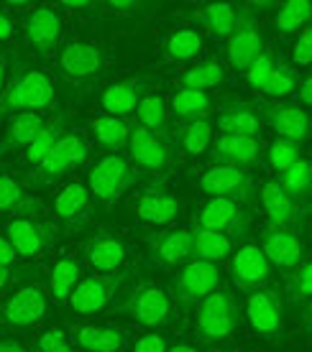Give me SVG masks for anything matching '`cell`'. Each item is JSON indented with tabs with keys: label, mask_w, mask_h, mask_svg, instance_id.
Segmentation results:
<instances>
[{
	"label": "cell",
	"mask_w": 312,
	"mask_h": 352,
	"mask_svg": "<svg viewBox=\"0 0 312 352\" xmlns=\"http://www.w3.org/2000/svg\"><path fill=\"white\" fill-rule=\"evenodd\" d=\"M179 146L187 156H200L213 146V123L207 120H192V123H182L177 133Z\"/></svg>",
	"instance_id": "cell-39"
},
{
	"label": "cell",
	"mask_w": 312,
	"mask_h": 352,
	"mask_svg": "<svg viewBox=\"0 0 312 352\" xmlns=\"http://www.w3.org/2000/svg\"><path fill=\"white\" fill-rule=\"evenodd\" d=\"M312 21V3L310 0H292V3H284L279 6L277 13V31L282 36H289L304 28Z\"/></svg>",
	"instance_id": "cell-41"
},
{
	"label": "cell",
	"mask_w": 312,
	"mask_h": 352,
	"mask_svg": "<svg viewBox=\"0 0 312 352\" xmlns=\"http://www.w3.org/2000/svg\"><path fill=\"white\" fill-rule=\"evenodd\" d=\"M72 342L85 352H123L128 347V329L118 324H74Z\"/></svg>",
	"instance_id": "cell-22"
},
{
	"label": "cell",
	"mask_w": 312,
	"mask_h": 352,
	"mask_svg": "<svg viewBox=\"0 0 312 352\" xmlns=\"http://www.w3.org/2000/svg\"><path fill=\"white\" fill-rule=\"evenodd\" d=\"M146 250L159 265H182L192 261V230L167 228L146 235Z\"/></svg>",
	"instance_id": "cell-21"
},
{
	"label": "cell",
	"mask_w": 312,
	"mask_h": 352,
	"mask_svg": "<svg viewBox=\"0 0 312 352\" xmlns=\"http://www.w3.org/2000/svg\"><path fill=\"white\" fill-rule=\"evenodd\" d=\"M10 36H13V18L0 8V41H8Z\"/></svg>",
	"instance_id": "cell-53"
},
{
	"label": "cell",
	"mask_w": 312,
	"mask_h": 352,
	"mask_svg": "<svg viewBox=\"0 0 312 352\" xmlns=\"http://www.w3.org/2000/svg\"><path fill=\"white\" fill-rule=\"evenodd\" d=\"M82 256L87 261V265L98 273H121L125 258H128V245L123 238L103 232L90 238L82 245Z\"/></svg>",
	"instance_id": "cell-25"
},
{
	"label": "cell",
	"mask_w": 312,
	"mask_h": 352,
	"mask_svg": "<svg viewBox=\"0 0 312 352\" xmlns=\"http://www.w3.org/2000/svg\"><path fill=\"white\" fill-rule=\"evenodd\" d=\"M54 102V82L44 69L21 67L13 72L3 95H0V118L18 113H41Z\"/></svg>",
	"instance_id": "cell-1"
},
{
	"label": "cell",
	"mask_w": 312,
	"mask_h": 352,
	"mask_svg": "<svg viewBox=\"0 0 312 352\" xmlns=\"http://www.w3.org/2000/svg\"><path fill=\"white\" fill-rule=\"evenodd\" d=\"M300 102L312 110V74H307V77L300 82Z\"/></svg>",
	"instance_id": "cell-52"
},
{
	"label": "cell",
	"mask_w": 312,
	"mask_h": 352,
	"mask_svg": "<svg viewBox=\"0 0 312 352\" xmlns=\"http://www.w3.org/2000/svg\"><path fill=\"white\" fill-rule=\"evenodd\" d=\"M26 41L41 59H52L54 54H59V41H62L64 18L59 8L54 6H36L23 21Z\"/></svg>",
	"instance_id": "cell-15"
},
{
	"label": "cell",
	"mask_w": 312,
	"mask_h": 352,
	"mask_svg": "<svg viewBox=\"0 0 312 352\" xmlns=\"http://www.w3.org/2000/svg\"><path fill=\"white\" fill-rule=\"evenodd\" d=\"M231 281L241 291L267 289L271 281V263L261 253L259 245H241L231 256Z\"/></svg>",
	"instance_id": "cell-19"
},
{
	"label": "cell",
	"mask_w": 312,
	"mask_h": 352,
	"mask_svg": "<svg viewBox=\"0 0 312 352\" xmlns=\"http://www.w3.org/2000/svg\"><path fill=\"white\" fill-rule=\"evenodd\" d=\"M36 352H77V350H74L72 337L64 329L54 327V329H46V332H41V335L36 337Z\"/></svg>",
	"instance_id": "cell-48"
},
{
	"label": "cell",
	"mask_w": 312,
	"mask_h": 352,
	"mask_svg": "<svg viewBox=\"0 0 312 352\" xmlns=\"http://www.w3.org/2000/svg\"><path fill=\"white\" fill-rule=\"evenodd\" d=\"M131 210L138 220H143L146 225H171L179 217L182 204L174 194L167 189L164 184L149 186L141 194H136V199L131 202Z\"/></svg>",
	"instance_id": "cell-20"
},
{
	"label": "cell",
	"mask_w": 312,
	"mask_h": 352,
	"mask_svg": "<svg viewBox=\"0 0 312 352\" xmlns=\"http://www.w3.org/2000/svg\"><path fill=\"white\" fill-rule=\"evenodd\" d=\"M300 322H302V329L307 335H312V299L304 304V309L300 311Z\"/></svg>",
	"instance_id": "cell-56"
},
{
	"label": "cell",
	"mask_w": 312,
	"mask_h": 352,
	"mask_svg": "<svg viewBox=\"0 0 312 352\" xmlns=\"http://www.w3.org/2000/svg\"><path fill=\"white\" fill-rule=\"evenodd\" d=\"M128 161L134 164L136 171H143V174H167L177 164L174 143L171 138L154 135L146 128L136 125L131 128V138H128Z\"/></svg>",
	"instance_id": "cell-7"
},
{
	"label": "cell",
	"mask_w": 312,
	"mask_h": 352,
	"mask_svg": "<svg viewBox=\"0 0 312 352\" xmlns=\"http://www.w3.org/2000/svg\"><path fill=\"white\" fill-rule=\"evenodd\" d=\"M210 159L220 166H253L261 161V138H246V135H218L210 146Z\"/></svg>",
	"instance_id": "cell-24"
},
{
	"label": "cell",
	"mask_w": 312,
	"mask_h": 352,
	"mask_svg": "<svg viewBox=\"0 0 312 352\" xmlns=\"http://www.w3.org/2000/svg\"><path fill=\"white\" fill-rule=\"evenodd\" d=\"M18 281V273L10 268V265H0V291H6L10 283Z\"/></svg>",
	"instance_id": "cell-54"
},
{
	"label": "cell",
	"mask_w": 312,
	"mask_h": 352,
	"mask_svg": "<svg viewBox=\"0 0 312 352\" xmlns=\"http://www.w3.org/2000/svg\"><path fill=\"white\" fill-rule=\"evenodd\" d=\"M310 168H312V161H310Z\"/></svg>",
	"instance_id": "cell-61"
},
{
	"label": "cell",
	"mask_w": 312,
	"mask_h": 352,
	"mask_svg": "<svg viewBox=\"0 0 312 352\" xmlns=\"http://www.w3.org/2000/svg\"><path fill=\"white\" fill-rule=\"evenodd\" d=\"M297 89V72L292 64H284V62H279L277 64V69L271 72V77H269V82L264 85V95L271 97L274 102H277L279 97H287V95H292Z\"/></svg>",
	"instance_id": "cell-43"
},
{
	"label": "cell",
	"mask_w": 312,
	"mask_h": 352,
	"mask_svg": "<svg viewBox=\"0 0 312 352\" xmlns=\"http://www.w3.org/2000/svg\"><path fill=\"white\" fill-rule=\"evenodd\" d=\"M312 64V21L300 31V38L292 49V67H310Z\"/></svg>",
	"instance_id": "cell-49"
},
{
	"label": "cell",
	"mask_w": 312,
	"mask_h": 352,
	"mask_svg": "<svg viewBox=\"0 0 312 352\" xmlns=\"http://www.w3.org/2000/svg\"><path fill=\"white\" fill-rule=\"evenodd\" d=\"M282 189H284L295 202H307L312 197V168H310V161L307 159H300L297 164L282 171L277 179Z\"/></svg>",
	"instance_id": "cell-38"
},
{
	"label": "cell",
	"mask_w": 312,
	"mask_h": 352,
	"mask_svg": "<svg viewBox=\"0 0 312 352\" xmlns=\"http://www.w3.org/2000/svg\"><path fill=\"white\" fill-rule=\"evenodd\" d=\"M261 253L267 256L271 268H282V271H295L297 265L304 261V243L300 240L295 230L289 228H274L267 225L261 230Z\"/></svg>",
	"instance_id": "cell-18"
},
{
	"label": "cell",
	"mask_w": 312,
	"mask_h": 352,
	"mask_svg": "<svg viewBox=\"0 0 312 352\" xmlns=\"http://www.w3.org/2000/svg\"><path fill=\"white\" fill-rule=\"evenodd\" d=\"M243 322V311L238 304V296L231 289H215L210 296L197 304L195 314V335L202 342H225L231 340Z\"/></svg>",
	"instance_id": "cell-2"
},
{
	"label": "cell",
	"mask_w": 312,
	"mask_h": 352,
	"mask_svg": "<svg viewBox=\"0 0 312 352\" xmlns=\"http://www.w3.org/2000/svg\"><path fill=\"white\" fill-rule=\"evenodd\" d=\"M46 311H49V294H46V289L41 283H28V286L16 289L8 299L3 301L0 319L8 327L26 329V327H36L39 322H44Z\"/></svg>",
	"instance_id": "cell-11"
},
{
	"label": "cell",
	"mask_w": 312,
	"mask_h": 352,
	"mask_svg": "<svg viewBox=\"0 0 312 352\" xmlns=\"http://www.w3.org/2000/svg\"><path fill=\"white\" fill-rule=\"evenodd\" d=\"M302 159L300 156V143L295 141H287V138H277V141L269 146V164L274 171H287V168L297 164V161Z\"/></svg>",
	"instance_id": "cell-45"
},
{
	"label": "cell",
	"mask_w": 312,
	"mask_h": 352,
	"mask_svg": "<svg viewBox=\"0 0 312 352\" xmlns=\"http://www.w3.org/2000/svg\"><path fill=\"white\" fill-rule=\"evenodd\" d=\"M44 115L41 113H18L10 118L8 128L0 138V159L13 151H26L36 141V135L44 131Z\"/></svg>",
	"instance_id": "cell-28"
},
{
	"label": "cell",
	"mask_w": 312,
	"mask_h": 352,
	"mask_svg": "<svg viewBox=\"0 0 312 352\" xmlns=\"http://www.w3.org/2000/svg\"><path fill=\"white\" fill-rule=\"evenodd\" d=\"M223 276L220 268L207 261H187L177 268L169 281V296L179 307H197L200 301L210 296L215 289H220Z\"/></svg>",
	"instance_id": "cell-5"
},
{
	"label": "cell",
	"mask_w": 312,
	"mask_h": 352,
	"mask_svg": "<svg viewBox=\"0 0 312 352\" xmlns=\"http://www.w3.org/2000/svg\"><path fill=\"white\" fill-rule=\"evenodd\" d=\"M274 69H277V59H274V54L264 49V52L256 56V62L246 69V82H249L253 89H264V85L269 82V77H271Z\"/></svg>",
	"instance_id": "cell-47"
},
{
	"label": "cell",
	"mask_w": 312,
	"mask_h": 352,
	"mask_svg": "<svg viewBox=\"0 0 312 352\" xmlns=\"http://www.w3.org/2000/svg\"><path fill=\"white\" fill-rule=\"evenodd\" d=\"M16 258H18L16 248L10 245L8 238H3V235H0V265H13L16 263Z\"/></svg>",
	"instance_id": "cell-51"
},
{
	"label": "cell",
	"mask_w": 312,
	"mask_h": 352,
	"mask_svg": "<svg viewBox=\"0 0 312 352\" xmlns=\"http://www.w3.org/2000/svg\"><path fill=\"white\" fill-rule=\"evenodd\" d=\"M6 85H8V64H6V56L0 54V95H3Z\"/></svg>",
	"instance_id": "cell-58"
},
{
	"label": "cell",
	"mask_w": 312,
	"mask_h": 352,
	"mask_svg": "<svg viewBox=\"0 0 312 352\" xmlns=\"http://www.w3.org/2000/svg\"><path fill=\"white\" fill-rule=\"evenodd\" d=\"M105 67V52L95 41H70L56 54V69L67 82L95 80Z\"/></svg>",
	"instance_id": "cell-14"
},
{
	"label": "cell",
	"mask_w": 312,
	"mask_h": 352,
	"mask_svg": "<svg viewBox=\"0 0 312 352\" xmlns=\"http://www.w3.org/2000/svg\"><path fill=\"white\" fill-rule=\"evenodd\" d=\"M246 319L261 340L279 342L284 335V301H282V294L271 286L251 291L249 299H246Z\"/></svg>",
	"instance_id": "cell-9"
},
{
	"label": "cell",
	"mask_w": 312,
	"mask_h": 352,
	"mask_svg": "<svg viewBox=\"0 0 312 352\" xmlns=\"http://www.w3.org/2000/svg\"><path fill=\"white\" fill-rule=\"evenodd\" d=\"M200 189L207 194V197H215V199H233V202L246 204L256 192V179L246 171V168L238 166H220V164H213L210 168H205L200 179H197Z\"/></svg>",
	"instance_id": "cell-10"
},
{
	"label": "cell",
	"mask_w": 312,
	"mask_h": 352,
	"mask_svg": "<svg viewBox=\"0 0 312 352\" xmlns=\"http://www.w3.org/2000/svg\"><path fill=\"white\" fill-rule=\"evenodd\" d=\"M121 311L136 319L143 327H164L174 317V301L167 291L156 283H138L125 301L121 304Z\"/></svg>",
	"instance_id": "cell-8"
},
{
	"label": "cell",
	"mask_w": 312,
	"mask_h": 352,
	"mask_svg": "<svg viewBox=\"0 0 312 352\" xmlns=\"http://www.w3.org/2000/svg\"><path fill=\"white\" fill-rule=\"evenodd\" d=\"M62 8H74V10H80V8H90V3H85V0H77V3H62Z\"/></svg>",
	"instance_id": "cell-59"
},
{
	"label": "cell",
	"mask_w": 312,
	"mask_h": 352,
	"mask_svg": "<svg viewBox=\"0 0 312 352\" xmlns=\"http://www.w3.org/2000/svg\"><path fill=\"white\" fill-rule=\"evenodd\" d=\"M136 115H138V125L146 128L154 135H164V138H171L169 135V105H167V97L159 95V92H152L146 95L136 107Z\"/></svg>",
	"instance_id": "cell-34"
},
{
	"label": "cell",
	"mask_w": 312,
	"mask_h": 352,
	"mask_svg": "<svg viewBox=\"0 0 312 352\" xmlns=\"http://www.w3.org/2000/svg\"><path fill=\"white\" fill-rule=\"evenodd\" d=\"M125 283V273H92L80 278L70 294V309L77 317H95L105 311Z\"/></svg>",
	"instance_id": "cell-6"
},
{
	"label": "cell",
	"mask_w": 312,
	"mask_h": 352,
	"mask_svg": "<svg viewBox=\"0 0 312 352\" xmlns=\"http://www.w3.org/2000/svg\"><path fill=\"white\" fill-rule=\"evenodd\" d=\"M154 92V80L149 74H136V77H125V80L113 82L110 87L103 89L100 95V107L105 110V115L113 118H128L136 113V107L146 95Z\"/></svg>",
	"instance_id": "cell-17"
},
{
	"label": "cell",
	"mask_w": 312,
	"mask_h": 352,
	"mask_svg": "<svg viewBox=\"0 0 312 352\" xmlns=\"http://www.w3.org/2000/svg\"><path fill=\"white\" fill-rule=\"evenodd\" d=\"M136 184H138V171L123 153H105L87 171L90 197L100 204H113Z\"/></svg>",
	"instance_id": "cell-3"
},
{
	"label": "cell",
	"mask_w": 312,
	"mask_h": 352,
	"mask_svg": "<svg viewBox=\"0 0 312 352\" xmlns=\"http://www.w3.org/2000/svg\"><path fill=\"white\" fill-rule=\"evenodd\" d=\"M134 352H169V344H167V340L161 335H156V332H146V335H141L136 340Z\"/></svg>",
	"instance_id": "cell-50"
},
{
	"label": "cell",
	"mask_w": 312,
	"mask_h": 352,
	"mask_svg": "<svg viewBox=\"0 0 312 352\" xmlns=\"http://www.w3.org/2000/svg\"><path fill=\"white\" fill-rule=\"evenodd\" d=\"M202 52V34L195 26H179L164 38L167 62H189Z\"/></svg>",
	"instance_id": "cell-35"
},
{
	"label": "cell",
	"mask_w": 312,
	"mask_h": 352,
	"mask_svg": "<svg viewBox=\"0 0 312 352\" xmlns=\"http://www.w3.org/2000/svg\"><path fill=\"white\" fill-rule=\"evenodd\" d=\"M169 113L174 115V120H182V123L207 120L213 113V100L207 97V92L179 87L169 100Z\"/></svg>",
	"instance_id": "cell-31"
},
{
	"label": "cell",
	"mask_w": 312,
	"mask_h": 352,
	"mask_svg": "<svg viewBox=\"0 0 312 352\" xmlns=\"http://www.w3.org/2000/svg\"><path fill=\"white\" fill-rule=\"evenodd\" d=\"M284 296L289 307H300V304H307L312 299V258L302 261L295 271L287 273Z\"/></svg>",
	"instance_id": "cell-40"
},
{
	"label": "cell",
	"mask_w": 312,
	"mask_h": 352,
	"mask_svg": "<svg viewBox=\"0 0 312 352\" xmlns=\"http://www.w3.org/2000/svg\"><path fill=\"white\" fill-rule=\"evenodd\" d=\"M67 168H70L67 166V161H64L56 151H52L41 164H36V171H34V176H31V182L36 179L39 184L52 186V184H56L64 174H67Z\"/></svg>",
	"instance_id": "cell-46"
},
{
	"label": "cell",
	"mask_w": 312,
	"mask_h": 352,
	"mask_svg": "<svg viewBox=\"0 0 312 352\" xmlns=\"http://www.w3.org/2000/svg\"><path fill=\"white\" fill-rule=\"evenodd\" d=\"M6 238L16 248L18 258H39L56 245L59 228L39 217H16L6 225Z\"/></svg>",
	"instance_id": "cell-13"
},
{
	"label": "cell",
	"mask_w": 312,
	"mask_h": 352,
	"mask_svg": "<svg viewBox=\"0 0 312 352\" xmlns=\"http://www.w3.org/2000/svg\"><path fill=\"white\" fill-rule=\"evenodd\" d=\"M218 352H249V350H218Z\"/></svg>",
	"instance_id": "cell-60"
},
{
	"label": "cell",
	"mask_w": 312,
	"mask_h": 352,
	"mask_svg": "<svg viewBox=\"0 0 312 352\" xmlns=\"http://www.w3.org/2000/svg\"><path fill=\"white\" fill-rule=\"evenodd\" d=\"M233 253V240L220 232H207V230H192V258L207 261V263H223Z\"/></svg>",
	"instance_id": "cell-36"
},
{
	"label": "cell",
	"mask_w": 312,
	"mask_h": 352,
	"mask_svg": "<svg viewBox=\"0 0 312 352\" xmlns=\"http://www.w3.org/2000/svg\"><path fill=\"white\" fill-rule=\"evenodd\" d=\"M54 151L67 161V166H82L90 156V143L85 141L82 133L67 131L62 138H59V143L54 146Z\"/></svg>",
	"instance_id": "cell-44"
},
{
	"label": "cell",
	"mask_w": 312,
	"mask_h": 352,
	"mask_svg": "<svg viewBox=\"0 0 312 352\" xmlns=\"http://www.w3.org/2000/svg\"><path fill=\"white\" fill-rule=\"evenodd\" d=\"M225 77H228V72H225V64L220 62V59H205V62L189 67L187 72H182L177 77V82H179V87L205 92V89H210V87L223 85Z\"/></svg>",
	"instance_id": "cell-37"
},
{
	"label": "cell",
	"mask_w": 312,
	"mask_h": 352,
	"mask_svg": "<svg viewBox=\"0 0 312 352\" xmlns=\"http://www.w3.org/2000/svg\"><path fill=\"white\" fill-rule=\"evenodd\" d=\"M90 210H92V197L87 186L80 182L67 184L54 199V214L67 230L85 228L90 222Z\"/></svg>",
	"instance_id": "cell-26"
},
{
	"label": "cell",
	"mask_w": 312,
	"mask_h": 352,
	"mask_svg": "<svg viewBox=\"0 0 312 352\" xmlns=\"http://www.w3.org/2000/svg\"><path fill=\"white\" fill-rule=\"evenodd\" d=\"M251 212L246 204L233 202V199H215L207 197L192 214L195 230H207V232H220L225 238H246L251 230Z\"/></svg>",
	"instance_id": "cell-4"
},
{
	"label": "cell",
	"mask_w": 312,
	"mask_h": 352,
	"mask_svg": "<svg viewBox=\"0 0 312 352\" xmlns=\"http://www.w3.org/2000/svg\"><path fill=\"white\" fill-rule=\"evenodd\" d=\"M218 131L223 135H246V138H259L261 118L256 107L249 102H228L223 113L218 115Z\"/></svg>",
	"instance_id": "cell-29"
},
{
	"label": "cell",
	"mask_w": 312,
	"mask_h": 352,
	"mask_svg": "<svg viewBox=\"0 0 312 352\" xmlns=\"http://www.w3.org/2000/svg\"><path fill=\"white\" fill-rule=\"evenodd\" d=\"M0 214H8L10 220L39 217V214H44V202H41V197L28 192L23 184H18L13 176L0 174Z\"/></svg>",
	"instance_id": "cell-27"
},
{
	"label": "cell",
	"mask_w": 312,
	"mask_h": 352,
	"mask_svg": "<svg viewBox=\"0 0 312 352\" xmlns=\"http://www.w3.org/2000/svg\"><path fill=\"white\" fill-rule=\"evenodd\" d=\"M0 352H28V350H26V344L21 342V340L6 337V340H0Z\"/></svg>",
	"instance_id": "cell-55"
},
{
	"label": "cell",
	"mask_w": 312,
	"mask_h": 352,
	"mask_svg": "<svg viewBox=\"0 0 312 352\" xmlns=\"http://www.w3.org/2000/svg\"><path fill=\"white\" fill-rule=\"evenodd\" d=\"M261 207L267 212L269 225L274 228H295L302 225L304 220V207L300 202H295L289 194L282 189L277 179H269L261 186Z\"/></svg>",
	"instance_id": "cell-23"
},
{
	"label": "cell",
	"mask_w": 312,
	"mask_h": 352,
	"mask_svg": "<svg viewBox=\"0 0 312 352\" xmlns=\"http://www.w3.org/2000/svg\"><path fill=\"white\" fill-rule=\"evenodd\" d=\"M90 133L95 135V143L107 153H118V151L128 146L131 138V128L123 118H113V115H100L90 123Z\"/></svg>",
	"instance_id": "cell-33"
},
{
	"label": "cell",
	"mask_w": 312,
	"mask_h": 352,
	"mask_svg": "<svg viewBox=\"0 0 312 352\" xmlns=\"http://www.w3.org/2000/svg\"><path fill=\"white\" fill-rule=\"evenodd\" d=\"M253 107L259 113L261 123H267L279 138H287V141H295V143H302L310 138L312 120L310 115H307V110H302L300 105L274 102V100H259V102H253Z\"/></svg>",
	"instance_id": "cell-12"
},
{
	"label": "cell",
	"mask_w": 312,
	"mask_h": 352,
	"mask_svg": "<svg viewBox=\"0 0 312 352\" xmlns=\"http://www.w3.org/2000/svg\"><path fill=\"white\" fill-rule=\"evenodd\" d=\"M169 352H200V347L192 342H185V340H179V342H171L169 344Z\"/></svg>",
	"instance_id": "cell-57"
},
{
	"label": "cell",
	"mask_w": 312,
	"mask_h": 352,
	"mask_svg": "<svg viewBox=\"0 0 312 352\" xmlns=\"http://www.w3.org/2000/svg\"><path fill=\"white\" fill-rule=\"evenodd\" d=\"M189 16L195 18L202 28H207V34L225 38L231 36L238 26V18H241V8L233 6V3H207L200 6L197 10H192Z\"/></svg>",
	"instance_id": "cell-30"
},
{
	"label": "cell",
	"mask_w": 312,
	"mask_h": 352,
	"mask_svg": "<svg viewBox=\"0 0 312 352\" xmlns=\"http://www.w3.org/2000/svg\"><path fill=\"white\" fill-rule=\"evenodd\" d=\"M80 258L72 256V253H64L54 261L52 273H49V289H52L54 301H67L70 294L74 291V286L80 283Z\"/></svg>",
	"instance_id": "cell-32"
},
{
	"label": "cell",
	"mask_w": 312,
	"mask_h": 352,
	"mask_svg": "<svg viewBox=\"0 0 312 352\" xmlns=\"http://www.w3.org/2000/svg\"><path fill=\"white\" fill-rule=\"evenodd\" d=\"M264 52V38H261V28L259 21L253 18L249 8H241V18H238V26L228 36V62H231L233 69L246 72L251 64L256 62V56Z\"/></svg>",
	"instance_id": "cell-16"
},
{
	"label": "cell",
	"mask_w": 312,
	"mask_h": 352,
	"mask_svg": "<svg viewBox=\"0 0 312 352\" xmlns=\"http://www.w3.org/2000/svg\"><path fill=\"white\" fill-rule=\"evenodd\" d=\"M64 118H56V120H52V123L44 125V131L36 135V141L28 146L26 151H23V156H26L28 164H41V161L49 156L54 151V146L59 143V138L64 135Z\"/></svg>",
	"instance_id": "cell-42"
}]
</instances>
